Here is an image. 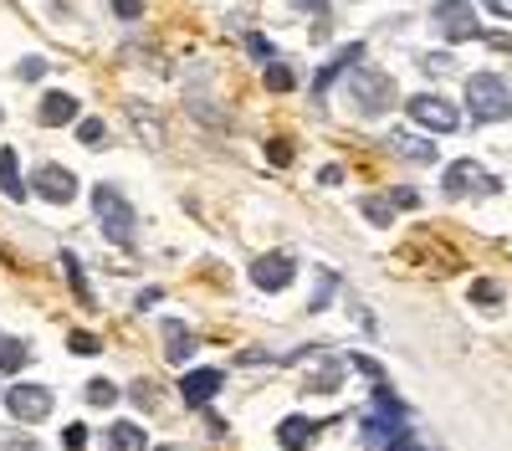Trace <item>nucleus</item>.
Here are the masks:
<instances>
[{
  "label": "nucleus",
  "mask_w": 512,
  "mask_h": 451,
  "mask_svg": "<svg viewBox=\"0 0 512 451\" xmlns=\"http://www.w3.org/2000/svg\"><path fill=\"white\" fill-rule=\"evenodd\" d=\"M466 108H472L477 123H502L512 118V88L497 72H472L466 77Z\"/></svg>",
  "instance_id": "obj_1"
},
{
  "label": "nucleus",
  "mask_w": 512,
  "mask_h": 451,
  "mask_svg": "<svg viewBox=\"0 0 512 451\" xmlns=\"http://www.w3.org/2000/svg\"><path fill=\"white\" fill-rule=\"evenodd\" d=\"M349 103L364 113V118H379V113H390L395 108V77L390 72H379V67H354L349 72Z\"/></svg>",
  "instance_id": "obj_2"
},
{
  "label": "nucleus",
  "mask_w": 512,
  "mask_h": 451,
  "mask_svg": "<svg viewBox=\"0 0 512 451\" xmlns=\"http://www.w3.org/2000/svg\"><path fill=\"white\" fill-rule=\"evenodd\" d=\"M93 211H98V226L113 246H134V205H128V195L118 185H98L93 190Z\"/></svg>",
  "instance_id": "obj_3"
},
{
  "label": "nucleus",
  "mask_w": 512,
  "mask_h": 451,
  "mask_svg": "<svg viewBox=\"0 0 512 451\" xmlns=\"http://www.w3.org/2000/svg\"><path fill=\"white\" fill-rule=\"evenodd\" d=\"M405 113H410V123H420V129H431V134L461 129V108H456L451 98H441V93H415V98H405Z\"/></svg>",
  "instance_id": "obj_4"
},
{
  "label": "nucleus",
  "mask_w": 512,
  "mask_h": 451,
  "mask_svg": "<svg viewBox=\"0 0 512 451\" xmlns=\"http://www.w3.org/2000/svg\"><path fill=\"white\" fill-rule=\"evenodd\" d=\"M431 26L446 36V41H477L482 36V21L466 0H436L431 6Z\"/></svg>",
  "instance_id": "obj_5"
},
{
  "label": "nucleus",
  "mask_w": 512,
  "mask_h": 451,
  "mask_svg": "<svg viewBox=\"0 0 512 451\" xmlns=\"http://www.w3.org/2000/svg\"><path fill=\"white\" fill-rule=\"evenodd\" d=\"M441 190H446L451 200H466V195H492V190H497V175H487L477 159H456V164H446Z\"/></svg>",
  "instance_id": "obj_6"
},
{
  "label": "nucleus",
  "mask_w": 512,
  "mask_h": 451,
  "mask_svg": "<svg viewBox=\"0 0 512 451\" xmlns=\"http://www.w3.org/2000/svg\"><path fill=\"white\" fill-rule=\"evenodd\" d=\"M6 405H11V416L16 421H26V426H36V421H47L52 416V390L47 385H11L6 390Z\"/></svg>",
  "instance_id": "obj_7"
},
{
  "label": "nucleus",
  "mask_w": 512,
  "mask_h": 451,
  "mask_svg": "<svg viewBox=\"0 0 512 451\" xmlns=\"http://www.w3.org/2000/svg\"><path fill=\"white\" fill-rule=\"evenodd\" d=\"M31 190H36L41 200H52V205H72V195H77V175L62 170V164H41V170L31 175Z\"/></svg>",
  "instance_id": "obj_8"
},
{
  "label": "nucleus",
  "mask_w": 512,
  "mask_h": 451,
  "mask_svg": "<svg viewBox=\"0 0 512 451\" xmlns=\"http://www.w3.org/2000/svg\"><path fill=\"white\" fill-rule=\"evenodd\" d=\"M292 277H297V262H292L287 252H267V257L251 262V282L262 287V293H282Z\"/></svg>",
  "instance_id": "obj_9"
},
{
  "label": "nucleus",
  "mask_w": 512,
  "mask_h": 451,
  "mask_svg": "<svg viewBox=\"0 0 512 451\" xmlns=\"http://www.w3.org/2000/svg\"><path fill=\"white\" fill-rule=\"evenodd\" d=\"M359 62H364V41H349V47H338V52H333V62H323V67H318V77H313V98H323V93L333 88V77L354 72Z\"/></svg>",
  "instance_id": "obj_10"
},
{
  "label": "nucleus",
  "mask_w": 512,
  "mask_h": 451,
  "mask_svg": "<svg viewBox=\"0 0 512 451\" xmlns=\"http://www.w3.org/2000/svg\"><path fill=\"white\" fill-rule=\"evenodd\" d=\"M72 118H77V98L62 93V88H52L47 98L36 103V123H41V129H67Z\"/></svg>",
  "instance_id": "obj_11"
},
{
  "label": "nucleus",
  "mask_w": 512,
  "mask_h": 451,
  "mask_svg": "<svg viewBox=\"0 0 512 451\" xmlns=\"http://www.w3.org/2000/svg\"><path fill=\"white\" fill-rule=\"evenodd\" d=\"M221 385H226L221 369H190V375L180 380V395H185V405H210Z\"/></svg>",
  "instance_id": "obj_12"
},
{
  "label": "nucleus",
  "mask_w": 512,
  "mask_h": 451,
  "mask_svg": "<svg viewBox=\"0 0 512 451\" xmlns=\"http://www.w3.org/2000/svg\"><path fill=\"white\" fill-rule=\"evenodd\" d=\"M159 334H164V359H169V364H190V354H195V334H190V323L164 318V323H159Z\"/></svg>",
  "instance_id": "obj_13"
},
{
  "label": "nucleus",
  "mask_w": 512,
  "mask_h": 451,
  "mask_svg": "<svg viewBox=\"0 0 512 451\" xmlns=\"http://www.w3.org/2000/svg\"><path fill=\"white\" fill-rule=\"evenodd\" d=\"M313 431L318 426L308 416H287V421H277V446L282 451H308L313 446Z\"/></svg>",
  "instance_id": "obj_14"
},
{
  "label": "nucleus",
  "mask_w": 512,
  "mask_h": 451,
  "mask_svg": "<svg viewBox=\"0 0 512 451\" xmlns=\"http://www.w3.org/2000/svg\"><path fill=\"white\" fill-rule=\"evenodd\" d=\"M0 195H6V200H26L21 154H16V149H0Z\"/></svg>",
  "instance_id": "obj_15"
},
{
  "label": "nucleus",
  "mask_w": 512,
  "mask_h": 451,
  "mask_svg": "<svg viewBox=\"0 0 512 451\" xmlns=\"http://www.w3.org/2000/svg\"><path fill=\"white\" fill-rule=\"evenodd\" d=\"M108 451H149V436L139 421H113L108 426Z\"/></svg>",
  "instance_id": "obj_16"
},
{
  "label": "nucleus",
  "mask_w": 512,
  "mask_h": 451,
  "mask_svg": "<svg viewBox=\"0 0 512 451\" xmlns=\"http://www.w3.org/2000/svg\"><path fill=\"white\" fill-rule=\"evenodd\" d=\"M338 380H344V364H338L328 349H318V364L308 369V390H338Z\"/></svg>",
  "instance_id": "obj_17"
},
{
  "label": "nucleus",
  "mask_w": 512,
  "mask_h": 451,
  "mask_svg": "<svg viewBox=\"0 0 512 451\" xmlns=\"http://www.w3.org/2000/svg\"><path fill=\"white\" fill-rule=\"evenodd\" d=\"M128 118H134V129H139V139H144L149 149H159V144H164V123H159V118H149L139 103H128Z\"/></svg>",
  "instance_id": "obj_18"
},
{
  "label": "nucleus",
  "mask_w": 512,
  "mask_h": 451,
  "mask_svg": "<svg viewBox=\"0 0 512 451\" xmlns=\"http://www.w3.org/2000/svg\"><path fill=\"white\" fill-rule=\"evenodd\" d=\"M390 144H395V154H405V159H415V164H436V144H425V139H415V134H395Z\"/></svg>",
  "instance_id": "obj_19"
},
{
  "label": "nucleus",
  "mask_w": 512,
  "mask_h": 451,
  "mask_svg": "<svg viewBox=\"0 0 512 451\" xmlns=\"http://www.w3.org/2000/svg\"><path fill=\"white\" fill-rule=\"evenodd\" d=\"M62 272H67V282L77 287V298H82V303H93V287H88V272H82V262H77L72 252H62Z\"/></svg>",
  "instance_id": "obj_20"
},
{
  "label": "nucleus",
  "mask_w": 512,
  "mask_h": 451,
  "mask_svg": "<svg viewBox=\"0 0 512 451\" xmlns=\"http://www.w3.org/2000/svg\"><path fill=\"white\" fill-rule=\"evenodd\" d=\"M267 88H272V93H292V88H297V77H292V67H287L282 57L267 62Z\"/></svg>",
  "instance_id": "obj_21"
},
{
  "label": "nucleus",
  "mask_w": 512,
  "mask_h": 451,
  "mask_svg": "<svg viewBox=\"0 0 512 451\" xmlns=\"http://www.w3.org/2000/svg\"><path fill=\"white\" fill-rule=\"evenodd\" d=\"M472 303H477V308H497V303H502V287H497L492 277H477V282H472Z\"/></svg>",
  "instance_id": "obj_22"
},
{
  "label": "nucleus",
  "mask_w": 512,
  "mask_h": 451,
  "mask_svg": "<svg viewBox=\"0 0 512 451\" xmlns=\"http://www.w3.org/2000/svg\"><path fill=\"white\" fill-rule=\"evenodd\" d=\"M67 349H72V354H103L98 334H88V328H72V334H67Z\"/></svg>",
  "instance_id": "obj_23"
},
{
  "label": "nucleus",
  "mask_w": 512,
  "mask_h": 451,
  "mask_svg": "<svg viewBox=\"0 0 512 451\" xmlns=\"http://www.w3.org/2000/svg\"><path fill=\"white\" fill-rule=\"evenodd\" d=\"M26 364V344L21 339H0V369H21Z\"/></svg>",
  "instance_id": "obj_24"
},
{
  "label": "nucleus",
  "mask_w": 512,
  "mask_h": 451,
  "mask_svg": "<svg viewBox=\"0 0 512 451\" xmlns=\"http://www.w3.org/2000/svg\"><path fill=\"white\" fill-rule=\"evenodd\" d=\"M103 134H108L103 118H82V123H77V139L88 144V149H103Z\"/></svg>",
  "instance_id": "obj_25"
},
{
  "label": "nucleus",
  "mask_w": 512,
  "mask_h": 451,
  "mask_svg": "<svg viewBox=\"0 0 512 451\" xmlns=\"http://www.w3.org/2000/svg\"><path fill=\"white\" fill-rule=\"evenodd\" d=\"M364 216H369L374 226H390V216H395V205H390V200H379V195H369V200H364Z\"/></svg>",
  "instance_id": "obj_26"
},
{
  "label": "nucleus",
  "mask_w": 512,
  "mask_h": 451,
  "mask_svg": "<svg viewBox=\"0 0 512 451\" xmlns=\"http://www.w3.org/2000/svg\"><path fill=\"white\" fill-rule=\"evenodd\" d=\"M113 400H118L113 380H88V405H113Z\"/></svg>",
  "instance_id": "obj_27"
},
{
  "label": "nucleus",
  "mask_w": 512,
  "mask_h": 451,
  "mask_svg": "<svg viewBox=\"0 0 512 451\" xmlns=\"http://www.w3.org/2000/svg\"><path fill=\"white\" fill-rule=\"evenodd\" d=\"M420 67L431 72V77H446V72L456 67V57H451V52H425V57H420Z\"/></svg>",
  "instance_id": "obj_28"
},
{
  "label": "nucleus",
  "mask_w": 512,
  "mask_h": 451,
  "mask_svg": "<svg viewBox=\"0 0 512 451\" xmlns=\"http://www.w3.org/2000/svg\"><path fill=\"white\" fill-rule=\"evenodd\" d=\"M333 287H338V277H333V272H318V287H313V313H318V308H328Z\"/></svg>",
  "instance_id": "obj_29"
},
{
  "label": "nucleus",
  "mask_w": 512,
  "mask_h": 451,
  "mask_svg": "<svg viewBox=\"0 0 512 451\" xmlns=\"http://www.w3.org/2000/svg\"><path fill=\"white\" fill-rule=\"evenodd\" d=\"M246 52H251L256 62H277V52H272V41H267V36H256V31L246 36Z\"/></svg>",
  "instance_id": "obj_30"
},
{
  "label": "nucleus",
  "mask_w": 512,
  "mask_h": 451,
  "mask_svg": "<svg viewBox=\"0 0 512 451\" xmlns=\"http://www.w3.org/2000/svg\"><path fill=\"white\" fill-rule=\"evenodd\" d=\"M108 6H113L118 21H139L144 16V0H108Z\"/></svg>",
  "instance_id": "obj_31"
},
{
  "label": "nucleus",
  "mask_w": 512,
  "mask_h": 451,
  "mask_svg": "<svg viewBox=\"0 0 512 451\" xmlns=\"http://www.w3.org/2000/svg\"><path fill=\"white\" fill-rule=\"evenodd\" d=\"M62 446H67V451H82V446H88V426H77V421H72V426L62 431Z\"/></svg>",
  "instance_id": "obj_32"
},
{
  "label": "nucleus",
  "mask_w": 512,
  "mask_h": 451,
  "mask_svg": "<svg viewBox=\"0 0 512 451\" xmlns=\"http://www.w3.org/2000/svg\"><path fill=\"white\" fill-rule=\"evenodd\" d=\"M16 77H21V82H36V77H47V62H41V57H26V62L16 67Z\"/></svg>",
  "instance_id": "obj_33"
},
{
  "label": "nucleus",
  "mask_w": 512,
  "mask_h": 451,
  "mask_svg": "<svg viewBox=\"0 0 512 451\" xmlns=\"http://www.w3.org/2000/svg\"><path fill=\"white\" fill-rule=\"evenodd\" d=\"M267 159H272V164H292V144H287V139H272V144H267Z\"/></svg>",
  "instance_id": "obj_34"
},
{
  "label": "nucleus",
  "mask_w": 512,
  "mask_h": 451,
  "mask_svg": "<svg viewBox=\"0 0 512 451\" xmlns=\"http://www.w3.org/2000/svg\"><path fill=\"white\" fill-rule=\"evenodd\" d=\"M297 11H308L313 21H328V0H292Z\"/></svg>",
  "instance_id": "obj_35"
},
{
  "label": "nucleus",
  "mask_w": 512,
  "mask_h": 451,
  "mask_svg": "<svg viewBox=\"0 0 512 451\" xmlns=\"http://www.w3.org/2000/svg\"><path fill=\"white\" fill-rule=\"evenodd\" d=\"M349 364H354V369H364V375H369V380H384V369H379V364H374L369 354H354Z\"/></svg>",
  "instance_id": "obj_36"
},
{
  "label": "nucleus",
  "mask_w": 512,
  "mask_h": 451,
  "mask_svg": "<svg viewBox=\"0 0 512 451\" xmlns=\"http://www.w3.org/2000/svg\"><path fill=\"white\" fill-rule=\"evenodd\" d=\"M134 400H139V410H154V385L139 380V385H134Z\"/></svg>",
  "instance_id": "obj_37"
},
{
  "label": "nucleus",
  "mask_w": 512,
  "mask_h": 451,
  "mask_svg": "<svg viewBox=\"0 0 512 451\" xmlns=\"http://www.w3.org/2000/svg\"><path fill=\"white\" fill-rule=\"evenodd\" d=\"M390 205H405V211H415L420 195H415V190H395V195H390Z\"/></svg>",
  "instance_id": "obj_38"
},
{
  "label": "nucleus",
  "mask_w": 512,
  "mask_h": 451,
  "mask_svg": "<svg viewBox=\"0 0 512 451\" xmlns=\"http://www.w3.org/2000/svg\"><path fill=\"white\" fill-rule=\"evenodd\" d=\"M159 303H164L159 287H144V293H139V308H159Z\"/></svg>",
  "instance_id": "obj_39"
},
{
  "label": "nucleus",
  "mask_w": 512,
  "mask_h": 451,
  "mask_svg": "<svg viewBox=\"0 0 512 451\" xmlns=\"http://www.w3.org/2000/svg\"><path fill=\"white\" fill-rule=\"evenodd\" d=\"M482 6H487V11H497V16H507V21H512V0H482Z\"/></svg>",
  "instance_id": "obj_40"
},
{
  "label": "nucleus",
  "mask_w": 512,
  "mask_h": 451,
  "mask_svg": "<svg viewBox=\"0 0 512 451\" xmlns=\"http://www.w3.org/2000/svg\"><path fill=\"white\" fill-rule=\"evenodd\" d=\"M323 185H338V180H344V170H338V164H323V175H318Z\"/></svg>",
  "instance_id": "obj_41"
},
{
  "label": "nucleus",
  "mask_w": 512,
  "mask_h": 451,
  "mask_svg": "<svg viewBox=\"0 0 512 451\" xmlns=\"http://www.w3.org/2000/svg\"><path fill=\"white\" fill-rule=\"evenodd\" d=\"M390 451H410V436H405V441H400V446H390Z\"/></svg>",
  "instance_id": "obj_42"
},
{
  "label": "nucleus",
  "mask_w": 512,
  "mask_h": 451,
  "mask_svg": "<svg viewBox=\"0 0 512 451\" xmlns=\"http://www.w3.org/2000/svg\"><path fill=\"white\" fill-rule=\"evenodd\" d=\"M154 451H180V446H154Z\"/></svg>",
  "instance_id": "obj_43"
},
{
  "label": "nucleus",
  "mask_w": 512,
  "mask_h": 451,
  "mask_svg": "<svg viewBox=\"0 0 512 451\" xmlns=\"http://www.w3.org/2000/svg\"><path fill=\"white\" fill-rule=\"evenodd\" d=\"M0 400H6V390H0Z\"/></svg>",
  "instance_id": "obj_44"
},
{
  "label": "nucleus",
  "mask_w": 512,
  "mask_h": 451,
  "mask_svg": "<svg viewBox=\"0 0 512 451\" xmlns=\"http://www.w3.org/2000/svg\"><path fill=\"white\" fill-rule=\"evenodd\" d=\"M0 118H6V113H0Z\"/></svg>",
  "instance_id": "obj_45"
}]
</instances>
